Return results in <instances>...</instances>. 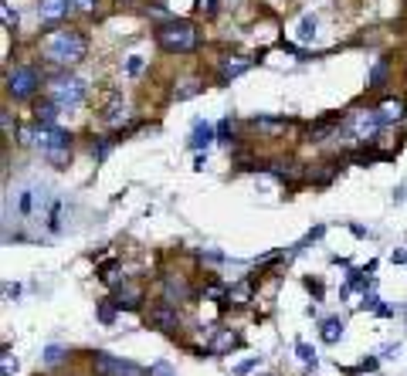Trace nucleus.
<instances>
[{
    "label": "nucleus",
    "mask_w": 407,
    "mask_h": 376,
    "mask_svg": "<svg viewBox=\"0 0 407 376\" xmlns=\"http://www.w3.org/2000/svg\"><path fill=\"white\" fill-rule=\"evenodd\" d=\"M92 370H95V376H116V370H119V359H116V356H109V353H95Z\"/></svg>",
    "instance_id": "ddd939ff"
},
{
    "label": "nucleus",
    "mask_w": 407,
    "mask_h": 376,
    "mask_svg": "<svg viewBox=\"0 0 407 376\" xmlns=\"http://www.w3.org/2000/svg\"><path fill=\"white\" fill-rule=\"evenodd\" d=\"M61 359H65V349H61V346H48V349H44V363H48V366H54V363H61Z\"/></svg>",
    "instance_id": "a878e982"
},
{
    "label": "nucleus",
    "mask_w": 407,
    "mask_h": 376,
    "mask_svg": "<svg viewBox=\"0 0 407 376\" xmlns=\"http://www.w3.org/2000/svg\"><path fill=\"white\" fill-rule=\"evenodd\" d=\"M201 10H207V14H210V10H214V0H201Z\"/></svg>",
    "instance_id": "58836bf2"
},
{
    "label": "nucleus",
    "mask_w": 407,
    "mask_h": 376,
    "mask_svg": "<svg viewBox=\"0 0 407 376\" xmlns=\"http://www.w3.org/2000/svg\"><path fill=\"white\" fill-rule=\"evenodd\" d=\"M41 54L51 65L72 68V65H79L81 58L88 54V41H85V34L75 31V28H58V31H48L41 38Z\"/></svg>",
    "instance_id": "f257e3e1"
},
{
    "label": "nucleus",
    "mask_w": 407,
    "mask_h": 376,
    "mask_svg": "<svg viewBox=\"0 0 407 376\" xmlns=\"http://www.w3.org/2000/svg\"><path fill=\"white\" fill-rule=\"evenodd\" d=\"M72 3H75V0H41L38 14L44 21H58V17H65V14L72 10Z\"/></svg>",
    "instance_id": "1a4fd4ad"
},
{
    "label": "nucleus",
    "mask_w": 407,
    "mask_h": 376,
    "mask_svg": "<svg viewBox=\"0 0 407 376\" xmlns=\"http://www.w3.org/2000/svg\"><path fill=\"white\" fill-rule=\"evenodd\" d=\"M3 295H7V298H17V295H21V285H3Z\"/></svg>",
    "instance_id": "f704fd0d"
},
{
    "label": "nucleus",
    "mask_w": 407,
    "mask_h": 376,
    "mask_svg": "<svg viewBox=\"0 0 407 376\" xmlns=\"http://www.w3.org/2000/svg\"><path fill=\"white\" fill-rule=\"evenodd\" d=\"M268 169H272V173H275L279 180H295V176L302 173V167H299L295 160H275V163H272Z\"/></svg>",
    "instance_id": "6ab92c4d"
},
{
    "label": "nucleus",
    "mask_w": 407,
    "mask_h": 376,
    "mask_svg": "<svg viewBox=\"0 0 407 376\" xmlns=\"http://www.w3.org/2000/svg\"><path fill=\"white\" fill-rule=\"evenodd\" d=\"M319 335H323V342H329V346H336L339 339H343V319H323V326H319Z\"/></svg>",
    "instance_id": "4468645a"
},
{
    "label": "nucleus",
    "mask_w": 407,
    "mask_h": 376,
    "mask_svg": "<svg viewBox=\"0 0 407 376\" xmlns=\"http://www.w3.org/2000/svg\"><path fill=\"white\" fill-rule=\"evenodd\" d=\"M251 68V61L248 58H224L221 61V82H231V79H238Z\"/></svg>",
    "instance_id": "9b49d317"
},
{
    "label": "nucleus",
    "mask_w": 407,
    "mask_h": 376,
    "mask_svg": "<svg viewBox=\"0 0 407 376\" xmlns=\"http://www.w3.org/2000/svg\"><path fill=\"white\" fill-rule=\"evenodd\" d=\"M157 44L170 54H187L201 44V38H197V28L190 21H166L157 28Z\"/></svg>",
    "instance_id": "f03ea898"
},
{
    "label": "nucleus",
    "mask_w": 407,
    "mask_h": 376,
    "mask_svg": "<svg viewBox=\"0 0 407 376\" xmlns=\"http://www.w3.org/2000/svg\"><path fill=\"white\" fill-rule=\"evenodd\" d=\"M387 75H390V61L380 58V61L373 65V72H370V88H384V85H387Z\"/></svg>",
    "instance_id": "aec40b11"
},
{
    "label": "nucleus",
    "mask_w": 407,
    "mask_h": 376,
    "mask_svg": "<svg viewBox=\"0 0 407 376\" xmlns=\"http://www.w3.org/2000/svg\"><path fill=\"white\" fill-rule=\"evenodd\" d=\"M75 3H79L81 10H92V7H95V0H75Z\"/></svg>",
    "instance_id": "4c0bfd02"
},
{
    "label": "nucleus",
    "mask_w": 407,
    "mask_h": 376,
    "mask_svg": "<svg viewBox=\"0 0 407 376\" xmlns=\"http://www.w3.org/2000/svg\"><path fill=\"white\" fill-rule=\"evenodd\" d=\"M187 295H190V289H187V282H183V278L166 275V282H163V298H166V305H177V302H183Z\"/></svg>",
    "instance_id": "0eeeda50"
},
{
    "label": "nucleus",
    "mask_w": 407,
    "mask_h": 376,
    "mask_svg": "<svg viewBox=\"0 0 407 376\" xmlns=\"http://www.w3.org/2000/svg\"><path fill=\"white\" fill-rule=\"evenodd\" d=\"M126 68H129V75H139V72H143V58H129Z\"/></svg>",
    "instance_id": "7c9ffc66"
},
{
    "label": "nucleus",
    "mask_w": 407,
    "mask_h": 376,
    "mask_svg": "<svg viewBox=\"0 0 407 376\" xmlns=\"http://www.w3.org/2000/svg\"><path fill=\"white\" fill-rule=\"evenodd\" d=\"M0 119H3V132H14V119H10V112H7V109L0 112Z\"/></svg>",
    "instance_id": "473e14b6"
},
{
    "label": "nucleus",
    "mask_w": 407,
    "mask_h": 376,
    "mask_svg": "<svg viewBox=\"0 0 407 376\" xmlns=\"http://www.w3.org/2000/svg\"><path fill=\"white\" fill-rule=\"evenodd\" d=\"M312 38H316V17H312V14H306V17L299 21V41L309 44Z\"/></svg>",
    "instance_id": "5701e85b"
},
{
    "label": "nucleus",
    "mask_w": 407,
    "mask_h": 376,
    "mask_svg": "<svg viewBox=\"0 0 407 376\" xmlns=\"http://www.w3.org/2000/svg\"><path fill=\"white\" fill-rule=\"evenodd\" d=\"M217 139H231V123H221V125H217Z\"/></svg>",
    "instance_id": "72a5a7b5"
},
{
    "label": "nucleus",
    "mask_w": 407,
    "mask_h": 376,
    "mask_svg": "<svg viewBox=\"0 0 407 376\" xmlns=\"http://www.w3.org/2000/svg\"><path fill=\"white\" fill-rule=\"evenodd\" d=\"M99 319H102V326H112L116 322V302H102L99 305Z\"/></svg>",
    "instance_id": "393cba45"
},
{
    "label": "nucleus",
    "mask_w": 407,
    "mask_h": 376,
    "mask_svg": "<svg viewBox=\"0 0 407 376\" xmlns=\"http://www.w3.org/2000/svg\"><path fill=\"white\" fill-rule=\"evenodd\" d=\"M150 376H177V370H173L166 359H160V363H153V366H150Z\"/></svg>",
    "instance_id": "cd10ccee"
},
{
    "label": "nucleus",
    "mask_w": 407,
    "mask_h": 376,
    "mask_svg": "<svg viewBox=\"0 0 407 376\" xmlns=\"http://www.w3.org/2000/svg\"><path fill=\"white\" fill-rule=\"evenodd\" d=\"M210 139H214V125L210 123H194L190 146H194V149H204V146H210Z\"/></svg>",
    "instance_id": "f3484780"
},
{
    "label": "nucleus",
    "mask_w": 407,
    "mask_h": 376,
    "mask_svg": "<svg viewBox=\"0 0 407 376\" xmlns=\"http://www.w3.org/2000/svg\"><path fill=\"white\" fill-rule=\"evenodd\" d=\"M397 349H401L397 342H394V346H387V349H384V359H394V356H397Z\"/></svg>",
    "instance_id": "c9c22d12"
},
{
    "label": "nucleus",
    "mask_w": 407,
    "mask_h": 376,
    "mask_svg": "<svg viewBox=\"0 0 407 376\" xmlns=\"http://www.w3.org/2000/svg\"><path fill=\"white\" fill-rule=\"evenodd\" d=\"M0 370H3V376H10V373H14V370H17V359H10V356H3V366H0Z\"/></svg>",
    "instance_id": "2f4dec72"
},
{
    "label": "nucleus",
    "mask_w": 407,
    "mask_h": 376,
    "mask_svg": "<svg viewBox=\"0 0 407 376\" xmlns=\"http://www.w3.org/2000/svg\"><path fill=\"white\" fill-rule=\"evenodd\" d=\"M58 112H61V105H58L54 98H44V102H38V105H34V119H38L41 125H54Z\"/></svg>",
    "instance_id": "f8f14e48"
},
{
    "label": "nucleus",
    "mask_w": 407,
    "mask_h": 376,
    "mask_svg": "<svg viewBox=\"0 0 407 376\" xmlns=\"http://www.w3.org/2000/svg\"><path fill=\"white\" fill-rule=\"evenodd\" d=\"M295 349H299V359H302V363H309V366H316V353H312V346H309V342H299Z\"/></svg>",
    "instance_id": "bb28decb"
},
{
    "label": "nucleus",
    "mask_w": 407,
    "mask_h": 376,
    "mask_svg": "<svg viewBox=\"0 0 407 376\" xmlns=\"http://www.w3.org/2000/svg\"><path fill=\"white\" fill-rule=\"evenodd\" d=\"M48 98H54L61 109H75V105L85 102V82L72 79V75L54 79V82H48Z\"/></svg>",
    "instance_id": "20e7f679"
},
{
    "label": "nucleus",
    "mask_w": 407,
    "mask_h": 376,
    "mask_svg": "<svg viewBox=\"0 0 407 376\" xmlns=\"http://www.w3.org/2000/svg\"><path fill=\"white\" fill-rule=\"evenodd\" d=\"M255 363H258V359H244L241 366H238V373H248V370H251V366H255Z\"/></svg>",
    "instance_id": "e433bc0d"
},
{
    "label": "nucleus",
    "mask_w": 407,
    "mask_h": 376,
    "mask_svg": "<svg viewBox=\"0 0 407 376\" xmlns=\"http://www.w3.org/2000/svg\"><path fill=\"white\" fill-rule=\"evenodd\" d=\"M306 289L316 295V298H323V282H312V278H306Z\"/></svg>",
    "instance_id": "c756f323"
},
{
    "label": "nucleus",
    "mask_w": 407,
    "mask_h": 376,
    "mask_svg": "<svg viewBox=\"0 0 407 376\" xmlns=\"http://www.w3.org/2000/svg\"><path fill=\"white\" fill-rule=\"evenodd\" d=\"M150 319H153V322H157L160 329H166V333L180 326V319H177V312H173V309H166V305H160V309H153V312H150Z\"/></svg>",
    "instance_id": "2eb2a0df"
},
{
    "label": "nucleus",
    "mask_w": 407,
    "mask_h": 376,
    "mask_svg": "<svg viewBox=\"0 0 407 376\" xmlns=\"http://www.w3.org/2000/svg\"><path fill=\"white\" fill-rule=\"evenodd\" d=\"M122 116H126V102H122V95L116 88H109V98H106V105L99 109V119L116 125V123H122Z\"/></svg>",
    "instance_id": "423d86ee"
},
{
    "label": "nucleus",
    "mask_w": 407,
    "mask_h": 376,
    "mask_svg": "<svg viewBox=\"0 0 407 376\" xmlns=\"http://www.w3.org/2000/svg\"><path fill=\"white\" fill-rule=\"evenodd\" d=\"M38 88H41V72L34 65H17L14 72H7V95H10V98L24 102V98H31Z\"/></svg>",
    "instance_id": "7ed1b4c3"
},
{
    "label": "nucleus",
    "mask_w": 407,
    "mask_h": 376,
    "mask_svg": "<svg viewBox=\"0 0 407 376\" xmlns=\"http://www.w3.org/2000/svg\"><path fill=\"white\" fill-rule=\"evenodd\" d=\"M201 88H204V85L197 82V79H183V85H177V88H173V95H177V98H194Z\"/></svg>",
    "instance_id": "b1692460"
},
{
    "label": "nucleus",
    "mask_w": 407,
    "mask_h": 376,
    "mask_svg": "<svg viewBox=\"0 0 407 376\" xmlns=\"http://www.w3.org/2000/svg\"><path fill=\"white\" fill-rule=\"evenodd\" d=\"M231 346H238V333L221 329V333H217V339L210 342V353H224V349H231Z\"/></svg>",
    "instance_id": "412c9836"
},
{
    "label": "nucleus",
    "mask_w": 407,
    "mask_h": 376,
    "mask_svg": "<svg viewBox=\"0 0 407 376\" xmlns=\"http://www.w3.org/2000/svg\"><path fill=\"white\" fill-rule=\"evenodd\" d=\"M0 14H3V24H7V28H14V24H17V14L10 10V3H0Z\"/></svg>",
    "instance_id": "c85d7f7f"
},
{
    "label": "nucleus",
    "mask_w": 407,
    "mask_h": 376,
    "mask_svg": "<svg viewBox=\"0 0 407 376\" xmlns=\"http://www.w3.org/2000/svg\"><path fill=\"white\" fill-rule=\"evenodd\" d=\"M255 129H258V132H265V136H282L285 129H288V119H272V116H261V119H255Z\"/></svg>",
    "instance_id": "dca6fc26"
},
{
    "label": "nucleus",
    "mask_w": 407,
    "mask_h": 376,
    "mask_svg": "<svg viewBox=\"0 0 407 376\" xmlns=\"http://www.w3.org/2000/svg\"><path fill=\"white\" fill-rule=\"evenodd\" d=\"M377 116H380V123H384V125H394V123H401V119L407 116V109H404V102H397V98H387V102H380Z\"/></svg>",
    "instance_id": "6e6552de"
},
{
    "label": "nucleus",
    "mask_w": 407,
    "mask_h": 376,
    "mask_svg": "<svg viewBox=\"0 0 407 376\" xmlns=\"http://www.w3.org/2000/svg\"><path fill=\"white\" fill-rule=\"evenodd\" d=\"M248 298H251V278H244L235 289H228V302H235V305H244Z\"/></svg>",
    "instance_id": "4be33fe9"
},
{
    "label": "nucleus",
    "mask_w": 407,
    "mask_h": 376,
    "mask_svg": "<svg viewBox=\"0 0 407 376\" xmlns=\"http://www.w3.org/2000/svg\"><path fill=\"white\" fill-rule=\"evenodd\" d=\"M336 123H339L336 112H332V116H323V119H316V123L309 125V136H306V139H309V143H323V139L332 136V125Z\"/></svg>",
    "instance_id": "9d476101"
},
{
    "label": "nucleus",
    "mask_w": 407,
    "mask_h": 376,
    "mask_svg": "<svg viewBox=\"0 0 407 376\" xmlns=\"http://www.w3.org/2000/svg\"><path fill=\"white\" fill-rule=\"evenodd\" d=\"M380 116H377V112H366V109H360V112H357V116H353V119H350V136H353V139H360V143H370V139H373V136H377V129H380Z\"/></svg>",
    "instance_id": "39448f33"
},
{
    "label": "nucleus",
    "mask_w": 407,
    "mask_h": 376,
    "mask_svg": "<svg viewBox=\"0 0 407 376\" xmlns=\"http://www.w3.org/2000/svg\"><path fill=\"white\" fill-rule=\"evenodd\" d=\"M112 302H116V309L136 312V309H139V292H136V289H119V292L112 295Z\"/></svg>",
    "instance_id": "a211bd4d"
}]
</instances>
